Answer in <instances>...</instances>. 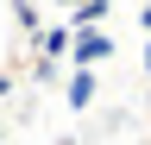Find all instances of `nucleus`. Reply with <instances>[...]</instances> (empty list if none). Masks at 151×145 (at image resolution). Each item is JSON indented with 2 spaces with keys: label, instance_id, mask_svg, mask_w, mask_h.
Listing matches in <instances>:
<instances>
[{
  "label": "nucleus",
  "instance_id": "nucleus-3",
  "mask_svg": "<svg viewBox=\"0 0 151 145\" xmlns=\"http://www.w3.org/2000/svg\"><path fill=\"white\" fill-rule=\"evenodd\" d=\"M69 38H76V32H69L63 19H44V32H38V57L63 69V63H69Z\"/></svg>",
  "mask_w": 151,
  "mask_h": 145
},
{
  "label": "nucleus",
  "instance_id": "nucleus-10",
  "mask_svg": "<svg viewBox=\"0 0 151 145\" xmlns=\"http://www.w3.org/2000/svg\"><path fill=\"white\" fill-rule=\"evenodd\" d=\"M0 145H6V120H0Z\"/></svg>",
  "mask_w": 151,
  "mask_h": 145
},
{
  "label": "nucleus",
  "instance_id": "nucleus-6",
  "mask_svg": "<svg viewBox=\"0 0 151 145\" xmlns=\"http://www.w3.org/2000/svg\"><path fill=\"white\" fill-rule=\"evenodd\" d=\"M139 25H145V38H151V0H139Z\"/></svg>",
  "mask_w": 151,
  "mask_h": 145
},
{
  "label": "nucleus",
  "instance_id": "nucleus-4",
  "mask_svg": "<svg viewBox=\"0 0 151 145\" xmlns=\"http://www.w3.org/2000/svg\"><path fill=\"white\" fill-rule=\"evenodd\" d=\"M107 13H113V0H82L76 13H63V25L69 32H94V25H107Z\"/></svg>",
  "mask_w": 151,
  "mask_h": 145
},
{
  "label": "nucleus",
  "instance_id": "nucleus-8",
  "mask_svg": "<svg viewBox=\"0 0 151 145\" xmlns=\"http://www.w3.org/2000/svg\"><path fill=\"white\" fill-rule=\"evenodd\" d=\"M50 6H57V13H76V6H82V0H50Z\"/></svg>",
  "mask_w": 151,
  "mask_h": 145
},
{
  "label": "nucleus",
  "instance_id": "nucleus-7",
  "mask_svg": "<svg viewBox=\"0 0 151 145\" xmlns=\"http://www.w3.org/2000/svg\"><path fill=\"white\" fill-rule=\"evenodd\" d=\"M13 95V69H0V101H6Z\"/></svg>",
  "mask_w": 151,
  "mask_h": 145
},
{
  "label": "nucleus",
  "instance_id": "nucleus-9",
  "mask_svg": "<svg viewBox=\"0 0 151 145\" xmlns=\"http://www.w3.org/2000/svg\"><path fill=\"white\" fill-rule=\"evenodd\" d=\"M145 76H151V38H145Z\"/></svg>",
  "mask_w": 151,
  "mask_h": 145
},
{
  "label": "nucleus",
  "instance_id": "nucleus-5",
  "mask_svg": "<svg viewBox=\"0 0 151 145\" xmlns=\"http://www.w3.org/2000/svg\"><path fill=\"white\" fill-rule=\"evenodd\" d=\"M13 25H19V38H38L44 32V6L38 0H13Z\"/></svg>",
  "mask_w": 151,
  "mask_h": 145
},
{
  "label": "nucleus",
  "instance_id": "nucleus-1",
  "mask_svg": "<svg viewBox=\"0 0 151 145\" xmlns=\"http://www.w3.org/2000/svg\"><path fill=\"white\" fill-rule=\"evenodd\" d=\"M101 63H113V32L107 25L76 32V38H69V69H101Z\"/></svg>",
  "mask_w": 151,
  "mask_h": 145
},
{
  "label": "nucleus",
  "instance_id": "nucleus-2",
  "mask_svg": "<svg viewBox=\"0 0 151 145\" xmlns=\"http://www.w3.org/2000/svg\"><path fill=\"white\" fill-rule=\"evenodd\" d=\"M94 95H101V69H69V88H63V107H69V114H88Z\"/></svg>",
  "mask_w": 151,
  "mask_h": 145
}]
</instances>
